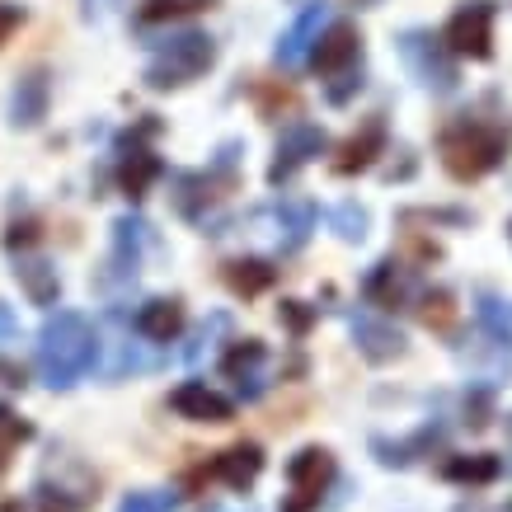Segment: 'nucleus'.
<instances>
[{
  "label": "nucleus",
  "mask_w": 512,
  "mask_h": 512,
  "mask_svg": "<svg viewBox=\"0 0 512 512\" xmlns=\"http://www.w3.org/2000/svg\"><path fill=\"white\" fill-rule=\"evenodd\" d=\"M15 334H19L15 311H10V306H0V343H5V339H15Z\"/></svg>",
  "instance_id": "nucleus-38"
},
{
  "label": "nucleus",
  "mask_w": 512,
  "mask_h": 512,
  "mask_svg": "<svg viewBox=\"0 0 512 512\" xmlns=\"http://www.w3.org/2000/svg\"><path fill=\"white\" fill-rule=\"evenodd\" d=\"M24 24V5H10V0H0V47H5V38Z\"/></svg>",
  "instance_id": "nucleus-36"
},
{
  "label": "nucleus",
  "mask_w": 512,
  "mask_h": 512,
  "mask_svg": "<svg viewBox=\"0 0 512 512\" xmlns=\"http://www.w3.org/2000/svg\"><path fill=\"white\" fill-rule=\"evenodd\" d=\"M325 151H329L325 127H315V123H292V127H282L278 151H273V165H268V184L282 188L287 179H296V174L306 170L315 156H325Z\"/></svg>",
  "instance_id": "nucleus-10"
},
{
  "label": "nucleus",
  "mask_w": 512,
  "mask_h": 512,
  "mask_svg": "<svg viewBox=\"0 0 512 512\" xmlns=\"http://www.w3.org/2000/svg\"><path fill=\"white\" fill-rule=\"evenodd\" d=\"M151 245V226L137 217V212H127V217L113 221V259L109 268L118 278H137L141 268V249Z\"/></svg>",
  "instance_id": "nucleus-21"
},
{
  "label": "nucleus",
  "mask_w": 512,
  "mask_h": 512,
  "mask_svg": "<svg viewBox=\"0 0 512 512\" xmlns=\"http://www.w3.org/2000/svg\"><path fill=\"white\" fill-rule=\"evenodd\" d=\"M508 470H512V461H508Z\"/></svg>",
  "instance_id": "nucleus-44"
},
{
  "label": "nucleus",
  "mask_w": 512,
  "mask_h": 512,
  "mask_svg": "<svg viewBox=\"0 0 512 512\" xmlns=\"http://www.w3.org/2000/svg\"><path fill=\"white\" fill-rule=\"evenodd\" d=\"M146 47H151V62L141 76L146 90H184L217 66V38L202 29H170Z\"/></svg>",
  "instance_id": "nucleus-3"
},
{
  "label": "nucleus",
  "mask_w": 512,
  "mask_h": 512,
  "mask_svg": "<svg viewBox=\"0 0 512 512\" xmlns=\"http://www.w3.org/2000/svg\"><path fill=\"white\" fill-rule=\"evenodd\" d=\"M212 475H217L226 489H254V480L264 475V447L259 442H235L212 461Z\"/></svg>",
  "instance_id": "nucleus-20"
},
{
  "label": "nucleus",
  "mask_w": 512,
  "mask_h": 512,
  "mask_svg": "<svg viewBox=\"0 0 512 512\" xmlns=\"http://www.w3.org/2000/svg\"><path fill=\"white\" fill-rule=\"evenodd\" d=\"M498 512H512V503H508V508H498Z\"/></svg>",
  "instance_id": "nucleus-41"
},
{
  "label": "nucleus",
  "mask_w": 512,
  "mask_h": 512,
  "mask_svg": "<svg viewBox=\"0 0 512 512\" xmlns=\"http://www.w3.org/2000/svg\"><path fill=\"white\" fill-rule=\"evenodd\" d=\"M508 428H512V423H508Z\"/></svg>",
  "instance_id": "nucleus-45"
},
{
  "label": "nucleus",
  "mask_w": 512,
  "mask_h": 512,
  "mask_svg": "<svg viewBox=\"0 0 512 512\" xmlns=\"http://www.w3.org/2000/svg\"><path fill=\"white\" fill-rule=\"evenodd\" d=\"M512 127L498 118H480V113H461L456 123L442 127L437 137V160L456 184H475L484 174H494L508 160Z\"/></svg>",
  "instance_id": "nucleus-2"
},
{
  "label": "nucleus",
  "mask_w": 512,
  "mask_h": 512,
  "mask_svg": "<svg viewBox=\"0 0 512 512\" xmlns=\"http://www.w3.org/2000/svg\"><path fill=\"white\" fill-rule=\"evenodd\" d=\"M357 5H381V0H357Z\"/></svg>",
  "instance_id": "nucleus-40"
},
{
  "label": "nucleus",
  "mask_w": 512,
  "mask_h": 512,
  "mask_svg": "<svg viewBox=\"0 0 512 512\" xmlns=\"http://www.w3.org/2000/svg\"><path fill=\"white\" fill-rule=\"evenodd\" d=\"M348 329H353L357 339V353L376 362V367H386L395 357H404V334L390 320H376V315H348Z\"/></svg>",
  "instance_id": "nucleus-18"
},
{
  "label": "nucleus",
  "mask_w": 512,
  "mask_h": 512,
  "mask_svg": "<svg viewBox=\"0 0 512 512\" xmlns=\"http://www.w3.org/2000/svg\"><path fill=\"white\" fill-rule=\"evenodd\" d=\"M132 329L151 343H174L184 334V301H174V296H151V301H141Z\"/></svg>",
  "instance_id": "nucleus-19"
},
{
  "label": "nucleus",
  "mask_w": 512,
  "mask_h": 512,
  "mask_svg": "<svg viewBox=\"0 0 512 512\" xmlns=\"http://www.w3.org/2000/svg\"><path fill=\"white\" fill-rule=\"evenodd\" d=\"M245 146L240 141H226L212 160V170H184L174 174V207H179V217H188L193 226H217V207L231 198L235 188H240V170H235V156H240Z\"/></svg>",
  "instance_id": "nucleus-4"
},
{
  "label": "nucleus",
  "mask_w": 512,
  "mask_h": 512,
  "mask_svg": "<svg viewBox=\"0 0 512 512\" xmlns=\"http://www.w3.org/2000/svg\"><path fill=\"white\" fill-rule=\"evenodd\" d=\"M212 512H221V508H212Z\"/></svg>",
  "instance_id": "nucleus-43"
},
{
  "label": "nucleus",
  "mask_w": 512,
  "mask_h": 512,
  "mask_svg": "<svg viewBox=\"0 0 512 512\" xmlns=\"http://www.w3.org/2000/svg\"><path fill=\"white\" fill-rule=\"evenodd\" d=\"M325 24H329V5H320V0H315V5H301L296 19L287 24V33L278 38V47H273V62H278L282 71L306 66L315 43H320V33H325Z\"/></svg>",
  "instance_id": "nucleus-14"
},
{
  "label": "nucleus",
  "mask_w": 512,
  "mask_h": 512,
  "mask_svg": "<svg viewBox=\"0 0 512 512\" xmlns=\"http://www.w3.org/2000/svg\"><path fill=\"white\" fill-rule=\"evenodd\" d=\"M475 320H480V329L498 343V348H512V301L484 292L480 306H475Z\"/></svg>",
  "instance_id": "nucleus-27"
},
{
  "label": "nucleus",
  "mask_w": 512,
  "mask_h": 512,
  "mask_svg": "<svg viewBox=\"0 0 512 512\" xmlns=\"http://www.w3.org/2000/svg\"><path fill=\"white\" fill-rule=\"evenodd\" d=\"M33 494L43 498L52 512H85L99 498V480H94V470L76 456H52L43 466V480Z\"/></svg>",
  "instance_id": "nucleus-7"
},
{
  "label": "nucleus",
  "mask_w": 512,
  "mask_h": 512,
  "mask_svg": "<svg viewBox=\"0 0 512 512\" xmlns=\"http://www.w3.org/2000/svg\"><path fill=\"white\" fill-rule=\"evenodd\" d=\"M0 512H52V508H47L38 494H24V498H10V503H5Z\"/></svg>",
  "instance_id": "nucleus-37"
},
{
  "label": "nucleus",
  "mask_w": 512,
  "mask_h": 512,
  "mask_svg": "<svg viewBox=\"0 0 512 512\" xmlns=\"http://www.w3.org/2000/svg\"><path fill=\"white\" fill-rule=\"evenodd\" d=\"M339 80H343V85H329V90H325L329 104H348V99L362 90V71H348V76H339Z\"/></svg>",
  "instance_id": "nucleus-35"
},
{
  "label": "nucleus",
  "mask_w": 512,
  "mask_h": 512,
  "mask_svg": "<svg viewBox=\"0 0 512 512\" xmlns=\"http://www.w3.org/2000/svg\"><path fill=\"white\" fill-rule=\"evenodd\" d=\"M334 451L329 447H301L287 461V498H282V512H315L325 503L329 484H334Z\"/></svg>",
  "instance_id": "nucleus-8"
},
{
  "label": "nucleus",
  "mask_w": 512,
  "mask_h": 512,
  "mask_svg": "<svg viewBox=\"0 0 512 512\" xmlns=\"http://www.w3.org/2000/svg\"><path fill=\"white\" fill-rule=\"evenodd\" d=\"M15 282L24 287V296H29L33 306H57V296H62V273L47 264L43 254H19Z\"/></svg>",
  "instance_id": "nucleus-22"
},
{
  "label": "nucleus",
  "mask_w": 512,
  "mask_h": 512,
  "mask_svg": "<svg viewBox=\"0 0 512 512\" xmlns=\"http://www.w3.org/2000/svg\"><path fill=\"white\" fill-rule=\"evenodd\" d=\"M217 0H151L141 19L146 24H165V19H179V15H202V10H212Z\"/></svg>",
  "instance_id": "nucleus-30"
},
{
  "label": "nucleus",
  "mask_w": 512,
  "mask_h": 512,
  "mask_svg": "<svg viewBox=\"0 0 512 512\" xmlns=\"http://www.w3.org/2000/svg\"><path fill=\"white\" fill-rule=\"evenodd\" d=\"M419 320L428 329H451V320H456V301H451V292L447 287H433V292H423L419 296Z\"/></svg>",
  "instance_id": "nucleus-29"
},
{
  "label": "nucleus",
  "mask_w": 512,
  "mask_h": 512,
  "mask_svg": "<svg viewBox=\"0 0 512 512\" xmlns=\"http://www.w3.org/2000/svg\"><path fill=\"white\" fill-rule=\"evenodd\" d=\"M170 409L188 423H231L235 419V400L221 395V390H212L207 381H184V386H174Z\"/></svg>",
  "instance_id": "nucleus-17"
},
{
  "label": "nucleus",
  "mask_w": 512,
  "mask_h": 512,
  "mask_svg": "<svg viewBox=\"0 0 512 512\" xmlns=\"http://www.w3.org/2000/svg\"><path fill=\"white\" fill-rule=\"evenodd\" d=\"M395 52H400L404 71L419 80L428 94L461 90V66H456V57L442 47V38H437L433 29H404L400 38H395Z\"/></svg>",
  "instance_id": "nucleus-5"
},
{
  "label": "nucleus",
  "mask_w": 512,
  "mask_h": 512,
  "mask_svg": "<svg viewBox=\"0 0 512 512\" xmlns=\"http://www.w3.org/2000/svg\"><path fill=\"white\" fill-rule=\"evenodd\" d=\"M315 212L311 202H268V207H259V212H249V231L259 235V240H268V249L273 254H296V249L311 240L315 231Z\"/></svg>",
  "instance_id": "nucleus-9"
},
{
  "label": "nucleus",
  "mask_w": 512,
  "mask_h": 512,
  "mask_svg": "<svg viewBox=\"0 0 512 512\" xmlns=\"http://www.w3.org/2000/svg\"><path fill=\"white\" fill-rule=\"evenodd\" d=\"M362 296H367V306H376V311H404L419 296V278H414V268H404V259L386 254V259H376L367 268Z\"/></svg>",
  "instance_id": "nucleus-11"
},
{
  "label": "nucleus",
  "mask_w": 512,
  "mask_h": 512,
  "mask_svg": "<svg viewBox=\"0 0 512 512\" xmlns=\"http://www.w3.org/2000/svg\"><path fill=\"white\" fill-rule=\"evenodd\" d=\"M47 71H29V76H19L15 94H10V123L15 127H38L47 118Z\"/></svg>",
  "instance_id": "nucleus-23"
},
{
  "label": "nucleus",
  "mask_w": 512,
  "mask_h": 512,
  "mask_svg": "<svg viewBox=\"0 0 512 512\" xmlns=\"http://www.w3.org/2000/svg\"><path fill=\"white\" fill-rule=\"evenodd\" d=\"M179 508V494L170 489H137V494H127L118 503V512H174Z\"/></svg>",
  "instance_id": "nucleus-32"
},
{
  "label": "nucleus",
  "mask_w": 512,
  "mask_h": 512,
  "mask_svg": "<svg viewBox=\"0 0 512 512\" xmlns=\"http://www.w3.org/2000/svg\"><path fill=\"white\" fill-rule=\"evenodd\" d=\"M156 132V123H146L141 132H132V137H123V146H118V184H123V193L132 202L146 198V188L156 184L160 174H165V165H160V156L146 146L141 137H151Z\"/></svg>",
  "instance_id": "nucleus-13"
},
{
  "label": "nucleus",
  "mask_w": 512,
  "mask_h": 512,
  "mask_svg": "<svg viewBox=\"0 0 512 512\" xmlns=\"http://www.w3.org/2000/svg\"><path fill=\"white\" fill-rule=\"evenodd\" d=\"M221 376L235 381L240 400H259L268 390V348L264 339H235L231 353L221 357Z\"/></svg>",
  "instance_id": "nucleus-16"
},
{
  "label": "nucleus",
  "mask_w": 512,
  "mask_h": 512,
  "mask_svg": "<svg viewBox=\"0 0 512 512\" xmlns=\"http://www.w3.org/2000/svg\"><path fill=\"white\" fill-rule=\"evenodd\" d=\"M0 386H24V372L15 362H0Z\"/></svg>",
  "instance_id": "nucleus-39"
},
{
  "label": "nucleus",
  "mask_w": 512,
  "mask_h": 512,
  "mask_svg": "<svg viewBox=\"0 0 512 512\" xmlns=\"http://www.w3.org/2000/svg\"><path fill=\"white\" fill-rule=\"evenodd\" d=\"M508 240H512V221H508Z\"/></svg>",
  "instance_id": "nucleus-42"
},
{
  "label": "nucleus",
  "mask_w": 512,
  "mask_h": 512,
  "mask_svg": "<svg viewBox=\"0 0 512 512\" xmlns=\"http://www.w3.org/2000/svg\"><path fill=\"white\" fill-rule=\"evenodd\" d=\"M357 62H362V33H357V24L353 19H329L325 33H320V43H315V52H311V66L325 80H339V76H348Z\"/></svg>",
  "instance_id": "nucleus-12"
},
{
  "label": "nucleus",
  "mask_w": 512,
  "mask_h": 512,
  "mask_svg": "<svg viewBox=\"0 0 512 512\" xmlns=\"http://www.w3.org/2000/svg\"><path fill=\"white\" fill-rule=\"evenodd\" d=\"M282 104H287V109H296V94L292 90H268V85H259V113H264V118H278Z\"/></svg>",
  "instance_id": "nucleus-34"
},
{
  "label": "nucleus",
  "mask_w": 512,
  "mask_h": 512,
  "mask_svg": "<svg viewBox=\"0 0 512 512\" xmlns=\"http://www.w3.org/2000/svg\"><path fill=\"white\" fill-rule=\"evenodd\" d=\"M99 362V329L80 311H52L38 329V376L47 390L80 386Z\"/></svg>",
  "instance_id": "nucleus-1"
},
{
  "label": "nucleus",
  "mask_w": 512,
  "mask_h": 512,
  "mask_svg": "<svg viewBox=\"0 0 512 512\" xmlns=\"http://www.w3.org/2000/svg\"><path fill=\"white\" fill-rule=\"evenodd\" d=\"M24 442H33V423L19 419L10 404H0V470H10V461L19 456Z\"/></svg>",
  "instance_id": "nucleus-28"
},
{
  "label": "nucleus",
  "mask_w": 512,
  "mask_h": 512,
  "mask_svg": "<svg viewBox=\"0 0 512 512\" xmlns=\"http://www.w3.org/2000/svg\"><path fill=\"white\" fill-rule=\"evenodd\" d=\"M221 278H226V287H231L235 296H259L278 282V268L268 264V259H226V264H221Z\"/></svg>",
  "instance_id": "nucleus-24"
},
{
  "label": "nucleus",
  "mask_w": 512,
  "mask_h": 512,
  "mask_svg": "<svg viewBox=\"0 0 512 512\" xmlns=\"http://www.w3.org/2000/svg\"><path fill=\"white\" fill-rule=\"evenodd\" d=\"M278 320L292 329L296 339H301V334L315 325V306H306V301H282V306H278Z\"/></svg>",
  "instance_id": "nucleus-33"
},
{
  "label": "nucleus",
  "mask_w": 512,
  "mask_h": 512,
  "mask_svg": "<svg viewBox=\"0 0 512 512\" xmlns=\"http://www.w3.org/2000/svg\"><path fill=\"white\" fill-rule=\"evenodd\" d=\"M442 475L451 484H494L503 475V461L489 456V451H480V456H451L447 466H442Z\"/></svg>",
  "instance_id": "nucleus-26"
},
{
  "label": "nucleus",
  "mask_w": 512,
  "mask_h": 512,
  "mask_svg": "<svg viewBox=\"0 0 512 512\" xmlns=\"http://www.w3.org/2000/svg\"><path fill=\"white\" fill-rule=\"evenodd\" d=\"M386 146H390V132H386V113H372L367 123L357 127L353 137L339 146V156L329 160V170L339 174V179H353V174L362 170H372L376 156H386Z\"/></svg>",
  "instance_id": "nucleus-15"
},
{
  "label": "nucleus",
  "mask_w": 512,
  "mask_h": 512,
  "mask_svg": "<svg viewBox=\"0 0 512 512\" xmlns=\"http://www.w3.org/2000/svg\"><path fill=\"white\" fill-rule=\"evenodd\" d=\"M400 221L409 226V221H428V226H470V212L466 207H404Z\"/></svg>",
  "instance_id": "nucleus-31"
},
{
  "label": "nucleus",
  "mask_w": 512,
  "mask_h": 512,
  "mask_svg": "<svg viewBox=\"0 0 512 512\" xmlns=\"http://www.w3.org/2000/svg\"><path fill=\"white\" fill-rule=\"evenodd\" d=\"M329 231L339 235L343 245H362L367 231H372V212H367L357 198H343L329 207Z\"/></svg>",
  "instance_id": "nucleus-25"
},
{
  "label": "nucleus",
  "mask_w": 512,
  "mask_h": 512,
  "mask_svg": "<svg viewBox=\"0 0 512 512\" xmlns=\"http://www.w3.org/2000/svg\"><path fill=\"white\" fill-rule=\"evenodd\" d=\"M494 24L498 5L494 0H466L456 5L447 19V29L437 33L456 62H494Z\"/></svg>",
  "instance_id": "nucleus-6"
}]
</instances>
